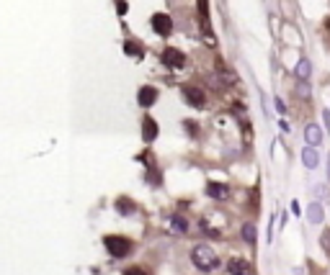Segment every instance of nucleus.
Instances as JSON below:
<instances>
[{
    "instance_id": "f257e3e1",
    "label": "nucleus",
    "mask_w": 330,
    "mask_h": 275,
    "mask_svg": "<svg viewBox=\"0 0 330 275\" xmlns=\"http://www.w3.org/2000/svg\"><path fill=\"white\" fill-rule=\"evenodd\" d=\"M191 262H194L199 270H204V272H212V270L219 267V257H217V252H214L209 244H196V247L191 249Z\"/></svg>"
},
{
    "instance_id": "f03ea898",
    "label": "nucleus",
    "mask_w": 330,
    "mask_h": 275,
    "mask_svg": "<svg viewBox=\"0 0 330 275\" xmlns=\"http://www.w3.org/2000/svg\"><path fill=\"white\" fill-rule=\"evenodd\" d=\"M103 244H106V249H108L114 257H126V254L132 252V242L124 239V237H106Z\"/></svg>"
},
{
    "instance_id": "7ed1b4c3",
    "label": "nucleus",
    "mask_w": 330,
    "mask_h": 275,
    "mask_svg": "<svg viewBox=\"0 0 330 275\" xmlns=\"http://www.w3.org/2000/svg\"><path fill=\"white\" fill-rule=\"evenodd\" d=\"M162 65L165 67H171V70H181L184 65H186V57H184V52H178L176 47H165V52H162Z\"/></svg>"
},
{
    "instance_id": "20e7f679",
    "label": "nucleus",
    "mask_w": 330,
    "mask_h": 275,
    "mask_svg": "<svg viewBox=\"0 0 330 275\" xmlns=\"http://www.w3.org/2000/svg\"><path fill=\"white\" fill-rule=\"evenodd\" d=\"M150 24H152V31H155L157 36H168V34L173 31V18L165 16V13H155Z\"/></svg>"
},
{
    "instance_id": "39448f33",
    "label": "nucleus",
    "mask_w": 330,
    "mask_h": 275,
    "mask_svg": "<svg viewBox=\"0 0 330 275\" xmlns=\"http://www.w3.org/2000/svg\"><path fill=\"white\" fill-rule=\"evenodd\" d=\"M184 98L194 106V108H201L204 103H207V95H204V90L201 88H194V85H184Z\"/></svg>"
},
{
    "instance_id": "423d86ee",
    "label": "nucleus",
    "mask_w": 330,
    "mask_h": 275,
    "mask_svg": "<svg viewBox=\"0 0 330 275\" xmlns=\"http://www.w3.org/2000/svg\"><path fill=\"white\" fill-rule=\"evenodd\" d=\"M227 272H230V275H250V272H253V265H250L248 260L232 257V260H227Z\"/></svg>"
},
{
    "instance_id": "0eeeda50",
    "label": "nucleus",
    "mask_w": 330,
    "mask_h": 275,
    "mask_svg": "<svg viewBox=\"0 0 330 275\" xmlns=\"http://www.w3.org/2000/svg\"><path fill=\"white\" fill-rule=\"evenodd\" d=\"M207 195L214 201H227L230 198V188L225 183H207Z\"/></svg>"
},
{
    "instance_id": "6e6552de",
    "label": "nucleus",
    "mask_w": 330,
    "mask_h": 275,
    "mask_svg": "<svg viewBox=\"0 0 330 275\" xmlns=\"http://www.w3.org/2000/svg\"><path fill=\"white\" fill-rule=\"evenodd\" d=\"M304 142H307V147H317L322 142V129L317 124H307L304 126Z\"/></svg>"
},
{
    "instance_id": "1a4fd4ad",
    "label": "nucleus",
    "mask_w": 330,
    "mask_h": 275,
    "mask_svg": "<svg viewBox=\"0 0 330 275\" xmlns=\"http://www.w3.org/2000/svg\"><path fill=\"white\" fill-rule=\"evenodd\" d=\"M137 101H139V106H142V108H150V106L157 101V90H155V88H150V85H144V88H139Z\"/></svg>"
},
{
    "instance_id": "9d476101",
    "label": "nucleus",
    "mask_w": 330,
    "mask_h": 275,
    "mask_svg": "<svg viewBox=\"0 0 330 275\" xmlns=\"http://www.w3.org/2000/svg\"><path fill=\"white\" fill-rule=\"evenodd\" d=\"M168 226L173 229V234H186V231H189V221H186L181 213H173V216L168 219Z\"/></svg>"
},
{
    "instance_id": "9b49d317",
    "label": "nucleus",
    "mask_w": 330,
    "mask_h": 275,
    "mask_svg": "<svg viewBox=\"0 0 330 275\" xmlns=\"http://www.w3.org/2000/svg\"><path fill=\"white\" fill-rule=\"evenodd\" d=\"M142 136H144V142H155V136H157V124L150 116H144V121H142Z\"/></svg>"
},
{
    "instance_id": "f8f14e48",
    "label": "nucleus",
    "mask_w": 330,
    "mask_h": 275,
    "mask_svg": "<svg viewBox=\"0 0 330 275\" xmlns=\"http://www.w3.org/2000/svg\"><path fill=\"white\" fill-rule=\"evenodd\" d=\"M302 165H304L307 170H315V167H317V152H315V147L302 149Z\"/></svg>"
},
{
    "instance_id": "ddd939ff",
    "label": "nucleus",
    "mask_w": 330,
    "mask_h": 275,
    "mask_svg": "<svg viewBox=\"0 0 330 275\" xmlns=\"http://www.w3.org/2000/svg\"><path fill=\"white\" fill-rule=\"evenodd\" d=\"M294 72H297L299 80H309V75H312V62H309V60H299Z\"/></svg>"
},
{
    "instance_id": "4468645a",
    "label": "nucleus",
    "mask_w": 330,
    "mask_h": 275,
    "mask_svg": "<svg viewBox=\"0 0 330 275\" xmlns=\"http://www.w3.org/2000/svg\"><path fill=\"white\" fill-rule=\"evenodd\" d=\"M134 201H129V198H116V211L119 213H124V216H129V213H134Z\"/></svg>"
},
{
    "instance_id": "2eb2a0df",
    "label": "nucleus",
    "mask_w": 330,
    "mask_h": 275,
    "mask_svg": "<svg viewBox=\"0 0 330 275\" xmlns=\"http://www.w3.org/2000/svg\"><path fill=\"white\" fill-rule=\"evenodd\" d=\"M307 219H309V224H322V206L312 203L309 211H307Z\"/></svg>"
},
{
    "instance_id": "dca6fc26",
    "label": "nucleus",
    "mask_w": 330,
    "mask_h": 275,
    "mask_svg": "<svg viewBox=\"0 0 330 275\" xmlns=\"http://www.w3.org/2000/svg\"><path fill=\"white\" fill-rule=\"evenodd\" d=\"M243 239L248 244H255V226L253 224H243Z\"/></svg>"
},
{
    "instance_id": "f3484780",
    "label": "nucleus",
    "mask_w": 330,
    "mask_h": 275,
    "mask_svg": "<svg viewBox=\"0 0 330 275\" xmlns=\"http://www.w3.org/2000/svg\"><path fill=\"white\" fill-rule=\"evenodd\" d=\"M320 247H322V252H327V254H330V229H327V231H322V237H320Z\"/></svg>"
},
{
    "instance_id": "a211bd4d",
    "label": "nucleus",
    "mask_w": 330,
    "mask_h": 275,
    "mask_svg": "<svg viewBox=\"0 0 330 275\" xmlns=\"http://www.w3.org/2000/svg\"><path fill=\"white\" fill-rule=\"evenodd\" d=\"M299 98H309V88H307V80H299V88H297Z\"/></svg>"
},
{
    "instance_id": "6ab92c4d",
    "label": "nucleus",
    "mask_w": 330,
    "mask_h": 275,
    "mask_svg": "<svg viewBox=\"0 0 330 275\" xmlns=\"http://www.w3.org/2000/svg\"><path fill=\"white\" fill-rule=\"evenodd\" d=\"M124 49H126V54H134V57H139V54H142V52L137 49V44H134V42H126V44H124Z\"/></svg>"
},
{
    "instance_id": "aec40b11",
    "label": "nucleus",
    "mask_w": 330,
    "mask_h": 275,
    "mask_svg": "<svg viewBox=\"0 0 330 275\" xmlns=\"http://www.w3.org/2000/svg\"><path fill=\"white\" fill-rule=\"evenodd\" d=\"M273 106H276V111H279V113H281V116H284V113H286V106H284V101H281V98H279V95H276V98H273Z\"/></svg>"
},
{
    "instance_id": "412c9836",
    "label": "nucleus",
    "mask_w": 330,
    "mask_h": 275,
    "mask_svg": "<svg viewBox=\"0 0 330 275\" xmlns=\"http://www.w3.org/2000/svg\"><path fill=\"white\" fill-rule=\"evenodd\" d=\"M124 275H147L142 267H129V270H124Z\"/></svg>"
},
{
    "instance_id": "4be33fe9",
    "label": "nucleus",
    "mask_w": 330,
    "mask_h": 275,
    "mask_svg": "<svg viewBox=\"0 0 330 275\" xmlns=\"http://www.w3.org/2000/svg\"><path fill=\"white\" fill-rule=\"evenodd\" d=\"M322 124H325V129L330 131V111H327V108L322 111Z\"/></svg>"
},
{
    "instance_id": "5701e85b",
    "label": "nucleus",
    "mask_w": 330,
    "mask_h": 275,
    "mask_svg": "<svg viewBox=\"0 0 330 275\" xmlns=\"http://www.w3.org/2000/svg\"><path fill=\"white\" fill-rule=\"evenodd\" d=\"M199 11H201V16H207V11H209V0H199Z\"/></svg>"
},
{
    "instance_id": "b1692460",
    "label": "nucleus",
    "mask_w": 330,
    "mask_h": 275,
    "mask_svg": "<svg viewBox=\"0 0 330 275\" xmlns=\"http://www.w3.org/2000/svg\"><path fill=\"white\" fill-rule=\"evenodd\" d=\"M327 178H330V157H327Z\"/></svg>"
}]
</instances>
